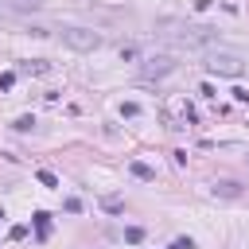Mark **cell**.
<instances>
[{
    "instance_id": "5b68a950",
    "label": "cell",
    "mask_w": 249,
    "mask_h": 249,
    "mask_svg": "<svg viewBox=\"0 0 249 249\" xmlns=\"http://www.w3.org/2000/svg\"><path fill=\"white\" fill-rule=\"evenodd\" d=\"M214 195H226V198H233V195H237V183L222 179V183H214Z\"/></svg>"
},
{
    "instance_id": "8992f818",
    "label": "cell",
    "mask_w": 249,
    "mask_h": 249,
    "mask_svg": "<svg viewBox=\"0 0 249 249\" xmlns=\"http://www.w3.org/2000/svg\"><path fill=\"white\" fill-rule=\"evenodd\" d=\"M124 241L140 245V241H144V230H140V226H128V230H124Z\"/></svg>"
},
{
    "instance_id": "30bf717a",
    "label": "cell",
    "mask_w": 249,
    "mask_h": 249,
    "mask_svg": "<svg viewBox=\"0 0 249 249\" xmlns=\"http://www.w3.org/2000/svg\"><path fill=\"white\" fill-rule=\"evenodd\" d=\"M31 124H35L31 117H19V121H16V128H19V132H31Z\"/></svg>"
},
{
    "instance_id": "7c38bea8",
    "label": "cell",
    "mask_w": 249,
    "mask_h": 249,
    "mask_svg": "<svg viewBox=\"0 0 249 249\" xmlns=\"http://www.w3.org/2000/svg\"><path fill=\"white\" fill-rule=\"evenodd\" d=\"M0 218H4V210H0Z\"/></svg>"
},
{
    "instance_id": "6da1fadb",
    "label": "cell",
    "mask_w": 249,
    "mask_h": 249,
    "mask_svg": "<svg viewBox=\"0 0 249 249\" xmlns=\"http://www.w3.org/2000/svg\"><path fill=\"white\" fill-rule=\"evenodd\" d=\"M62 43L74 47V51H97L101 47V35L97 31H86V27H66L62 31Z\"/></svg>"
},
{
    "instance_id": "8fae6325",
    "label": "cell",
    "mask_w": 249,
    "mask_h": 249,
    "mask_svg": "<svg viewBox=\"0 0 249 249\" xmlns=\"http://www.w3.org/2000/svg\"><path fill=\"white\" fill-rule=\"evenodd\" d=\"M171 249H191V237H179V241H175Z\"/></svg>"
},
{
    "instance_id": "ba28073f",
    "label": "cell",
    "mask_w": 249,
    "mask_h": 249,
    "mask_svg": "<svg viewBox=\"0 0 249 249\" xmlns=\"http://www.w3.org/2000/svg\"><path fill=\"white\" fill-rule=\"evenodd\" d=\"M39 183H43V187H58V179H54V171H39Z\"/></svg>"
},
{
    "instance_id": "9c48e42d",
    "label": "cell",
    "mask_w": 249,
    "mask_h": 249,
    "mask_svg": "<svg viewBox=\"0 0 249 249\" xmlns=\"http://www.w3.org/2000/svg\"><path fill=\"white\" fill-rule=\"evenodd\" d=\"M12 86H16V74H12V70H8V74H0V89H12Z\"/></svg>"
},
{
    "instance_id": "3957f363",
    "label": "cell",
    "mask_w": 249,
    "mask_h": 249,
    "mask_svg": "<svg viewBox=\"0 0 249 249\" xmlns=\"http://www.w3.org/2000/svg\"><path fill=\"white\" fill-rule=\"evenodd\" d=\"M171 66H175L171 58H148V62H144V74H148V78H152V74H167Z\"/></svg>"
},
{
    "instance_id": "52a82bcc",
    "label": "cell",
    "mask_w": 249,
    "mask_h": 249,
    "mask_svg": "<svg viewBox=\"0 0 249 249\" xmlns=\"http://www.w3.org/2000/svg\"><path fill=\"white\" fill-rule=\"evenodd\" d=\"M132 175H136V179H156V175H152V167H148V163H132Z\"/></svg>"
},
{
    "instance_id": "277c9868",
    "label": "cell",
    "mask_w": 249,
    "mask_h": 249,
    "mask_svg": "<svg viewBox=\"0 0 249 249\" xmlns=\"http://www.w3.org/2000/svg\"><path fill=\"white\" fill-rule=\"evenodd\" d=\"M35 233H39V237H47V233H51V214H47V210H39V214H35Z\"/></svg>"
},
{
    "instance_id": "7a4b0ae2",
    "label": "cell",
    "mask_w": 249,
    "mask_h": 249,
    "mask_svg": "<svg viewBox=\"0 0 249 249\" xmlns=\"http://www.w3.org/2000/svg\"><path fill=\"white\" fill-rule=\"evenodd\" d=\"M206 70H210V74H226V78H241V74H245V62H241L237 54H210Z\"/></svg>"
}]
</instances>
